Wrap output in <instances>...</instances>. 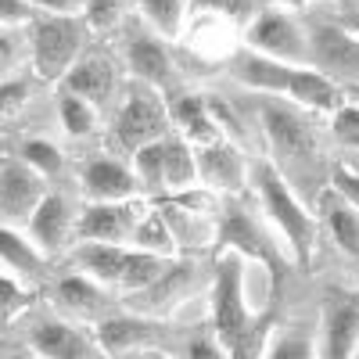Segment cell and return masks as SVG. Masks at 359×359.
Instances as JSON below:
<instances>
[{
  "mask_svg": "<svg viewBox=\"0 0 359 359\" xmlns=\"http://www.w3.org/2000/svg\"><path fill=\"white\" fill-rule=\"evenodd\" d=\"M47 194H50L47 191V176H40L18 155L4 158V165H0V216H4V226L25 230Z\"/></svg>",
  "mask_w": 359,
  "mask_h": 359,
  "instance_id": "8fae6325",
  "label": "cell"
},
{
  "mask_svg": "<svg viewBox=\"0 0 359 359\" xmlns=\"http://www.w3.org/2000/svg\"><path fill=\"white\" fill-rule=\"evenodd\" d=\"M245 43H248V50H259V54L273 57V62H284V65H313L309 29L280 4L262 8L248 22Z\"/></svg>",
  "mask_w": 359,
  "mask_h": 359,
  "instance_id": "52a82bcc",
  "label": "cell"
},
{
  "mask_svg": "<svg viewBox=\"0 0 359 359\" xmlns=\"http://www.w3.org/2000/svg\"><path fill=\"white\" fill-rule=\"evenodd\" d=\"M147 201H86L76 223V241H104V245H133L137 226L147 216Z\"/></svg>",
  "mask_w": 359,
  "mask_h": 359,
  "instance_id": "30bf717a",
  "label": "cell"
},
{
  "mask_svg": "<svg viewBox=\"0 0 359 359\" xmlns=\"http://www.w3.org/2000/svg\"><path fill=\"white\" fill-rule=\"evenodd\" d=\"M36 15H83L86 0H29Z\"/></svg>",
  "mask_w": 359,
  "mask_h": 359,
  "instance_id": "b9f144b4",
  "label": "cell"
},
{
  "mask_svg": "<svg viewBox=\"0 0 359 359\" xmlns=\"http://www.w3.org/2000/svg\"><path fill=\"white\" fill-rule=\"evenodd\" d=\"M86 22L79 15H40L29 25V65L43 83H62L83 57Z\"/></svg>",
  "mask_w": 359,
  "mask_h": 359,
  "instance_id": "5b68a950",
  "label": "cell"
},
{
  "mask_svg": "<svg viewBox=\"0 0 359 359\" xmlns=\"http://www.w3.org/2000/svg\"><path fill=\"white\" fill-rule=\"evenodd\" d=\"M8 359H36V352L29 348V345H11L8 348Z\"/></svg>",
  "mask_w": 359,
  "mask_h": 359,
  "instance_id": "ee69618b",
  "label": "cell"
},
{
  "mask_svg": "<svg viewBox=\"0 0 359 359\" xmlns=\"http://www.w3.org/2000/svg\"><path fill=\"white\" fill-rule=\"evenodd\" d=\"M108 291L104 284L97 280H90L83 273H69L54 284V298H57V306H62L72 320H86V323H101L108 313Z\"/></svg>",
  "mask_w": 359,
  "mask_h": 359,
  "instance_id": "d4e9b609",
  "label": "cell"
},
{
  "mask_svg": "<svg viewBox=\"0 0 359 359\" xmlns=\"http://www.w3.org/2000/svg\"><path fill=\"white\" fill-rule=\"evenodd\" d=\"M130 248H140V252H155V255H169V259H176L180 245H176L172 226H169V219H165V212H162L158 205L147 208V216L140 219L137 237H133V245H130Z\"/></svg>",
  "mask_w": 359,
  "mask_h": 359,
  "instance_id": "4dcf8cb0",
  "label": "cell"
},
{
  "mask_svg": "<svg viewBox=\"0 0 359 359\" xmlns=\"http://www.w3.org/2000/svg\"><path fill=\"white\" fill-rule=\"evenodd\" d=\"M57 86L69 90V94L86 97L90 104H97V108H108L115 101V94H118V72H115L111 54H104V50L83 54L79 62L72 65V72Z\"/></svg>",
  "mask_w": 359,
  "mask_h": 359,
  "instance_id": "e0dca14e",
  "label": "cell"
},
{
  "mask_svg": "<svg viewBox=\"0 0 359 359\" xmlns=\"http://www.w3.org/2000/svg\"><path fill=\"white\" fill-rule=\"evenodd\" d=\"M25 345L36 352V359H101L104 355L97 345V334L57 316H36L25 331Z\"/></svg>",
  "mask_w": 359,
  "mask_h": 359,
  "instance_id": "5bb4252c",
  "label": "cell"
},
{
  "mask_svg": "<svg viewBox=\"0 0 359 359\" xmlns=\"http://www.w3.org/2000/svg\"><path fill=\"white\" fill-rule=\"evenodd\" d=\"M29 302H33V291H29V284L4 269V277H0V309H4V323H11L15 316H22V313L29 309Z\"/></svg>",
  "mask_w": 359,
  "mask_h": 359,
  "instance_id": "e575fe53",
  "label": "cell"
},
{
  "mask_svg": "<svg viewBox=\"0 0 359 359\" xmlns=\"http://www.w3.org/2000/svg\"><path fill=\"white\" fill-rule=\"evenodd\" d=\"M316 208H320V219L331 233V241L341 255H348L352 262H359V208L338 194L334 187H323L320 198H316Z\"/></svg>",
  "mask_w": 359,
  "mask_h": 359,
  "instance_id": "603a6c76",
  "label": "cell"
},
{
  "mask_svg": "<svg viewBox=\"0 0 359 359\" xmlns=\"http://www.w3.org/2000/svg\"><path fill=\"white\" fill-rule=\"evenodd\" d=\"M284 101L306 108L309 115H327L331 118L348 97H345V86H338L331 76H323L313 65H294L287 90H284Z\"/></svg>",
  "mask_w": 359,
  "mask_h": 359,
  "instance_id": "ac0fdd59",
  "label": "cell"
},
{
  "mask_svg": "<svg viewBox=\"0 0 359 359\" xmlns=\"http://www.w3.org/2000/svg\"><path fill=\"white\" fill-rule=\"evenodd\" d=\"M130 248L126 245H104V241H76L72 248V266L76 273L97 280L111 291H118V280H123Z\"/></svg>",
  "mask_w": 359,
  "mask_h": 359,
  "instance_id": "cb8c5ba5",
  "label": "cell"
},
{
  "mask_svg": "<svg viewBox=\"0 0 359 359\" xmlns=\"http://www.w3.org/2000/svg\"><path fill=\"white\" fill-rule=\"evenodd\" d=\"M108 359H162L158 352H126V355H108Z\"/></svg>",
  "mask_w": 359,
  "mask_h": 359,
  "instance_id": "f6af8a7d",
  "label": "cell"
},
{
  "mask_svg": "<svg viewBox=\"0 0 359 359\" xmlns=\"http://www.w3.org/2000/svg\"><path fill=\"white\" fill-rule=\"evenodd\" d=\"M172 259L169 255H155V252H140V248H130V259H126V269H123V280H118V294H140L151 284H158L165 273H169Z\"/></svg>",
  "mask_w": 359,
  "mask_h": 359,
  "instance_id": "83f0119b",
  "label": "cell"
},
{
  "mask_svg": "<svg viewBox=\"0 0 359 359\" xmlns=\"http://www.w3.org/2000/svg\"><path fill=\"white\" fill-rule=\"evenodd\" d=\"M331 187H334L338 194H345V198L359 208V169H355V165L338 162V165L331 169Z\"/></svg>",
  "mask_w": 359,
  "mask_h": 359,
  "instance_id": "ab89813d",
  "label": "cell"
},
{
  "mask_svg": "<svg viewBox=\"0 0 359 359\" xmlns=\"http://www.w3.org/2000/svg\"><path fill=\"white\" fill-rule=\"evenodd\" d=\"M169 115H172V130L184 137L194 147H205L219 140V126H216V115L212 104H208L205 94H194V90H180V94L169 97Z\"/></svg>",
  "mask_w": 359,
  "mask_h": 359,
  "instance_id": "44dd1931",
  "label": "cell"
},
{
  "mask_svg": "<svg viewBox=\"0 0 359 359\" xmlns=\"http://www.w3.org/2000/svg\"><path fill=\"white\" fill-rule=\"evenodd\" d=\"M208 309H212V331L223 341L230 359H262L273 338L269 313L248 302V262L237 252H219L212 287H208Z\"/></svg>",
  "mask_w": 359,
  "mask_h": 359,
  "instance_id": "6da1fadb",
  "label": "cell"
},
{
  "mask_svg": "<svg viewBox=\"0 0 359 359\" xmlns=\"http://www.w3.org/2000/svg\"><path fill=\"white\" fill-rule=\"evenodd\" d=\"M191 294H194V266L172 259L169 273L158 284H151V287L140 291V294H130V306L137 313H144V316H155L158 320V316L172 313L176 306H184Z\"/></svg>",
  "mask_w": 359,
  "mask_h": 359,
  "instance_id": "ffe728a7",
  "label": "cell"
},
{
  "mask_svg": "<svg viewBox=\"0 0 359 359\" xmlns=\"http://www.w3.org/2000/svg\"><path fill=\"white\" fill-rule=\"evenodd\" d=\"M191 187H201L198 151H194V144H187L180 133H169L162 140V198L191 191Z\"/></svg>",
  "mask_w": 359,
  "mask_h": 359,
  "instance_id": "484cf974",
  "label": "cell"
},
{
  "mask_svg": "<svg viewBox=\"0 0 359 359\" xmlns=\"http://www.w3.org/2000/svg\"><path fill=\"white\" fill-rule=\"evenodd\" d=\"M144 25H151L162 40H180L187 29L191 0H137Z\"/></svg>",
  "mask_w": 359,
  "mask_h": 359,
  "instance_id": "f1b7e54d",
  "label": "cell"
},
{
  "mask_svg": "<svg viewBox=\"0 0 359 359\" xmlns=\"http://www.w3.org/2000/svg\"><path fill=\"white\" fill-rule=\"evenodd\" d=\"M0 255H4V269L15 277H22L25 284L36 280L43 273V262L47 255L33 245V237L18 226H4L0 230Z\"/></svg>",
  "mask_w": 359,
  "mask_h": 359,
  "instance_id": "4316f807",
  "label": "cell"
},
{
  "mask_svg": "<svg viewBox=\"0 0 359 359\" xmlns=\"http://www.w3.org/2000/svg\"><path fill=\"white\" fill-rule=\"evenodd\" d=\"M259 126L266 137V147L273 151V165L287 172H302L306 165H316L320 158V133L306 108H298L280 97H266L259 108Z\"/></svg>",
  "mask_w": 359,
  "mask_h": 359,
  "instance_id": "3957f363",
  "label": "cell"
},
{
  "mask_svg": "<svg viewBox=\"0 0 359 359\" xmlns=\"http://www.w3.org/2000/svg\"><path fill=\"white\" fill-rule=\"evenodd\" d=\"M252 184H255V194H259V205H262L269 226H273V233L284 241L291 266L309 269L313 259H316V219L306 208V201L294 194L287 176L269 158L252 162Z\"/></svg>",
  "mask_w": 359,
  "mask_h": 359,
  "instance_id": "7a4b0ae2",
  "label": "cell"
},
{
  "mask_svg": "<svg viewBox=\"0 0 359 359\" xmlns=\"http://www.w3.org/2000/svg\"><path fill=\"white\" fill-rule=\"evenodd\" d=\"M25 101H29V79H22V76H4V115L11 118Z\"/></svg>",
  "mask_w": 359,
  "mask_h": 359,
  "instance_id": "60d3db41",
  "label": "cell"
},
{
  "mask_svg": "<svg viewBox=\"0 0 359 359\" xmlns=\"http://www.w3.org/2000/svg\"><path fill=\"white\" fill-rule=\"evenodd\" d=\"M40 15L36 8L29 4V0H0V22H4V29H29Z\"/></svg>",
  "mask_w": 359,
  "mask_h": 359,
  "instance_id": "f35d334b",
  "label": "cell"
},
{
  "mask_svg": "<svg viewBox=\"0 0 359 359\" xmlns=\"http://www.w3.org/2000/svg\"><path fill=\"white\" fill-rule=\"evenodd\" d=\"M230 76L255 90V94H266V97H284L287 90V79H291V69L294 65H284V62H273V57H266L259 50H241L230 57Z\"/></svg>",
  "mask_w": 359,
  "mask_h": 359,
  "instance_id": "7402d4cb",
  "label": "cell"
},
{
  "mask_svg": "<svg viewBox=\"0 0 359 359\" xmlns=\"http://www.w3.org/2000/svg\"><path fill=\"white\" fill-rule=\"evenodd\" d=\"M94 334L104 355H126V352H158L165 345V323L155 316H104L94 323Z\"/></svg>",
  "mask_w": 359,
  "mask_h": 359,
  "instance_id": "9a60e30c",
  "label": "cell"
},
{
  "mask_svg": "<svg viewBox=\"0 0 359 359\" xmlns=\"http://www.w3.org/2000/svg\"><path fill=\"white\" fill-rule=\"evenodd\" d=\"M79 191L86 194V201H130L144 194L137 169L115 155L86 158L79 169Z\"/></svg>",
  "mask_w": 359,
  "mask_h": 359,
  "instance_id": "2e32d148",
  "label": "cell"
},
{
  "mask_svg": "<svg viewBox=\"0 0 359 359\" xmlns=\"http://www.w3.org/2000/svg\"><path fill=\"white\" fill-rule=\"evenodd\" d=\"M309 47H313V69L331 76L338 86L359 83V33L345 18L341 22H313Z\"/></svg>",
  "mask_w": 359,
  "mask_h": 359,
  "instance_id": "9c48e42d",
  "label": "cell"
},
{
  "mask_svg": "<svg viewBox=\"0 0 359 359\" xmlns=\"http://www.w3.org/2000/svg\"><path fill=\"white\" fill-rule=\"evenodd\" d=\"M208 104H212V115H216V126L226 140L233 144H245V126H241V115L233 111L230 101H219V97H208Z\"/></svg>",
  "mask_w": 359,
  "mask_h": 359,
  "instance_id": "74e56055",
  "label": "cell"
},
{
  "mask_svg": "<svg viewBox=\"0 0 359 359\" xmlns=\"http://www.w3.org/2000/svg\"><path fill=\"white\" fill-rule=\"evenodd\" d=\"M184 359H230L223 341L216 338V331H194L187 341H184Z\"/></svg>",
  "mask_w": 359,
  "mask_h": 359,
  "instance_id": "8d00e7d4",
  "label": "cell"
},
{
  "mask_svg": "<svg viewBox=\"0 0 359 359\" xmlns=\"http://www.w3.org/2000/svg\"><path fill=\"white\" fill-rule=\"evenodd\" d=\"M198 151V176H201V187H208L219 198H237L245 194L248 180H252V162L245 158V147L233 144L226 137L194 147Z\"/></svg>",
  "mask_w": 359,
  "mask_h": 359,
  "instance_id": "4fadbf2b",
  "label": "cell"
},
{
  "mask_svg": "<svg viewBox=\"0 0 359 359\" xmlns=\"http://www.w3.org/2000/svg\"><path fill=\"white\" fill-rule=\"evenodd\" d=\"M331 133L341 147H352V151H359V104L345 101L334 115H331Z\"/></svg>",
  "mask_w": 359,
  "mask_h": 359,
  "instance_id": "d590c367",
  "label": "cell"
},
{
  "mask_svg": "<svg viewBox=\"0 0 359 359\" xmlns=\"http://www.w3.org/2000/svg\"><path fill=\"white\" fill-rule=\"evenodd\" d=\"M97 115H101V108L90 104L86 97L69 94V90H62V94H57V123H62V130H65L69 137H76V140L94 137V133H97Z\"/></svg>",
  "mask_w": 359,
  "mask_h": 359,
  "instance_id": "f546056e",
  "label": "cell"
},
{
  "mask_svg": "<svg viewBox=\"0 0 359 359\" xmlns=\"http://www.w3.org/2000/svg\"><path fill=\"white\" fill-rule=\"evenodd\" d=\"M262 359H320V345L306 331H280L269 338Z\"/></svg>",
  "mask_w": 359,
  "mask_h": 359,
  "instance_id": "d6a6232c",
  "label": "cell"
},
{
  "mask_svg": "<svg viewBox=\"0 0 359 359\" xmlns=\"http://www.w3.org/2000/svg\"><path fill=\"white\" fill-rule=\"evenodd\" d=\"M345 97H348L352 104H359V83H355V86H345Z\"/></svg>",
  "mask_w": 359,
  "mask_h": 359,
  "instance_id": "bcb514c9",
  "label": "cell"
},
{
  "mask_svg": "<svg viewBox=\"0 0 359 359\" xmlns=\"http://www.w3.org/2000/svg\"><path fill=\"white\" fill-rule=\"evenodd\" d=\"M130 0H86L83 8V22L90 33H111L115 25L126 22Z\"/></svg>",
  "mask_w": 359,
  "mask_h": 359,
  "instance_id": "836d02e7",
  "label": "cell"
},
{
  "mask_svg": "<svg viewBox=\"0 0 359 359\" xmlns=\"http://www.w3.org/2000/svg\"><path fill=\"white\" fill-rule=\"evenodd\" d=\"M320 359H352L359 348V291H327L320 306Z\"/></svg>",
  "mask_w": 359,
  "mask_h": 359,
  "instance_id": "7c38bea8",
  "label": "cell"
},
{
  "mask_svg": "<svg viewBox=\"0 0 359 359\" xmlns=\"http://www.w3.org/2000/svg\"><path fill=\"white\" fill-rule=\"evenodd\" d=\"M273 4H280V8H313V4H323V0H273ZM331 4L352 8V0H331Z\"/></svg>",
  "mask_w": 359,
  "mask_h": 359,
  "instance_id": "7bdbcfd3",
  "label": "cell"
},
{
  "mask_svg": "<svg viewBox=\"0 0 359 359\" xmlns=\"http://www.w3.org/2000/svg\"><path fill=\"white\" fill-rule=\"evenodd\" d=\"M76 223H79V216H72L69 198H65V194H47L43 205L33 212V219H29L25 233L33 237V245L50 259V255H57V252L72 241Z\"/></svg>",
  "mask_w": 359,
  "mask_h": 359,
  "instance_id": "d6986e66",
  "label": "cell"
},
{
  "mask_svg": "<svg viewBox=\"0 0 359 359\" xmlns=\"http://www.w3.org/2000/svg\"><path fill=\"white\" fill-rule=\"evenodd\" d=\"M352 359H359V348H355V355H352Z\"/></svg>",
  "mask_w": 359,
  "mask_h": 359,
  "instance_id": "7dc6e473",
  "label": "cell"
},
{
  "mask_svg": "<svg viewBox=\"0 0 359 359\" xmlns=\"http://www.w3.org/2000/svg\"><path fill=\"white\" fill-rule=\"evenodd\" d=\"M169 133H172L169 97L162 90L133 79L111 118V147L115 151H126V155H137L140 147L155 144Z\"/></svg>",
  "mask_w": 359,
  "mask_h": 359,
  "instance_id": "277c9868",
  "label": "cell"
},
{
  "mask_svg": "<svg viewBox=\"0 0 359 359\" xmlns=\"http://www.w3.org/2000/svg\"><path fill=\"white\" fill-rule=\"evenodd\" d=\"M18 158L22 162H29L40 176H57L65 169V151L57 147L54 140H47V137H25L22 144H18Z\"/></svg>",
  "mask_w": 359,
  "mask_h": 359,
  "instance_id": "1f68e13d",
  "label": "cell"
},
{
  "mask_svg": "<svg viewBox=\"0 0 359 359\" xmlns=\"http://www.w3.org/2000/svg\"><path fill=\"white\" fill-rule=\"evenodd\" d=\"M216 245H219V252H237L248 266H259L262 273L280 287V280H284V259L287 255H280L277 237H269V230L248 212L241 201H230L223 208L219 230H216Z\"/></svg>",
  "mask_w": 359,
  "mask_h": 359,
  "instance_id": "8992f818",
  "label": "cell"
},
{
  "mask_svg": "<svg viewBox=\"0 0 359 359\" xmlns=\"http://www.w3.org/2000/svg\"><path fill=\"white\" fill-rule=\"evenodd\" d=\"M123 57H126V69L137 83L162 90L165 97L180 94V65H176L172 50L165 47V40L151 25H130L126 29Z\"/></svg>",
  "mask_w": 359,
  "mask_h": 359,
  "instance_id": "ba28073f",
  "label": "cell"
}]
</instances>
